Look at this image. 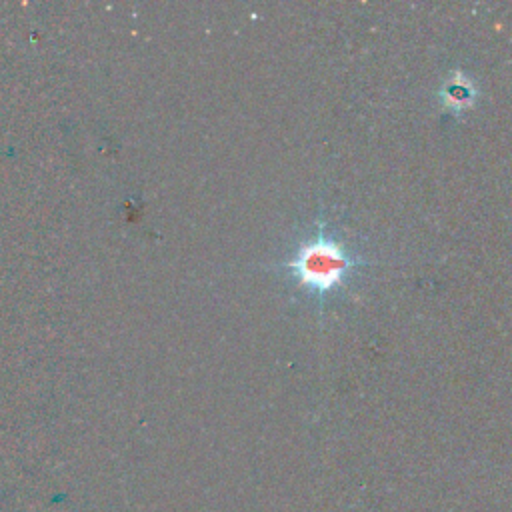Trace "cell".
Returning <instances> with one entry per match:
<instances>
[{"mask_svg": "<svg viewBox=\"0 0 512 512\" xmlns=\"http://www.w3.org/2000/svg\"><path fill=\"white\" fill-rule=\"evenodd\" d=\"M478 96V88L470 76H466L460 68L452 70L448 78L442 82L438 90L440 108L448 114H462L464 110L472 108Z\"/></svg>", "mask_w": 512, "mask_h": 512, "instance_id": "7a4b0ae2", "label": "cell"}, {"mask_svg": "<svg viewBox=\"0 0 512 512\" xmlns=\"http://www.w3.org/2000/svg\"><path fill=\"white\" fill-rule=\"evenodd\" d=\"M366 264V260L350 252L338 238H334L328 232V224L320 218L316 232L300 240L294 254L276 268L288 270L298 286L316 296L322 308L326 298L346 282L352 270Z\"/></svg>", "mask_w": 512, "mask_h": 512, "instance_id": "6da1fadb", "label": "cell"}]
</instances>
